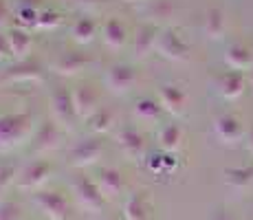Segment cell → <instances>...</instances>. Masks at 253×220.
<instances>
[{"mask_svg": "<svg viewBox=\"0 0 253 220\" xmlns=\"http://www.w3.org/2000/svg\"><path fill=\"white\" fill-rule=\"evenodd\" d=\"M7 38H9V46H11V53L18 62L27 60V53L31 51L33 46V36L31 31H24L20 27H11L7 29Z\"/></svg>", "mask_w": 253, "mask_h": 220, "instance_id": "obj_26", "label": "cell"}, {"mask_svg": "<svg viewBox=\"0 0 253 220\" xmlns=\"http://www.w3.org/2000/svg\"><path fill=\"white\" fill-rule=\"evenodd\" d=\"M159 31L161 29L154 27L152 22H141L137 29H134L132 36V53L137 60H145L150 53H154V44H157Z\"/></svg>", "mask_w": 253, "mask_h": 220, "instance_id": "obj_15", "label": "cell"}, {"mask_svg": "<svg viewBox=\"0 0 253 220\" xmlns=\"http://www.w3.org/2000/svg\"><path fill=\"white\" fill-rule=\"evenodd\" d=\"M101 40L108 48L113 51H119L128 44L130 36H128V29L126 24L119 20V18H106L104 24H101Z\"/></svg>", "mask_w": 253, "mask_h": 220, "instance_id": "obj_19", "label": "cell"}, {"mask_svg": "<svg viewBox=\"0 0 253 220\" xmlns=\"http://www.w3.org/2000/svg\"><path fill=\"white\" fill-rule=\"evenodd\" d=\"M124 220H152V205L145 192H134L124 200Z\"/></svg>", "mask_w": 253, "mask_h": 220, "instance_id": "obj_20", "label": "cell"}, {"mask_svg": "<svg viewBox=\"0 0 253 220\" xmlns=\"http://www.w3.org/2000/svg\"><path fill=\"white\" fill-rule=\"evenodd\" d=\"M203 31L209 40H222L227 33V16L220 7H209L203 22Z\"/></svg>", "mask_w": 253, "mask_h": 220, "instance_id": "obj_23", "label": "cell"}, {"mask_svg": "<svg viewBox=\"0 0 253 220\" xmlns=\"http://www.w3.org/2000/svg\"><path fill=\"white\" fill-rule=\"evenodd\" d=\"M183 139H185V130H183L181 124H176V121L161 126V130H159V134H157L159 148L168 154H176L183 145Z\"/></svg>", "mask_w": 253, "mask_h": 220, "instance_id": "obj_22", "label": "cell"}, {"mask_svg": "<svg viewBox=\"0 0 253 220\" xmlns=\"http://www.w3.org/2000/svg\"><path fill=\"white\" fill-rule=\"evenodd\" d=\"M62 134H64V130H62L53 119H46L38 126L36 134H33V139H31V145L36 152H42V154L53 152V150L60 148Z\"/></svg>", "mask_w": 253, "mask_h": 220, "instance_id": "obj_13", "label": "cell"}, {"mask_svg": "<svg viewBox=\"0 0 253 220\" xmlns=\"http://www.w3.org/2000/svg\"><path fill=\"white\" fill-rule=\"evenodd\" d=\"M159 104L163 106L165 112H169L172 117H183L187 112V90L181 84H161L157 92Z\"/></svg>", "mask_w": 253, "mask_h": 220, "instance_id": "obj_12", "label": "cell"}, {"mask_svg": "<svg viewBox=\"0 0 253 220\" xmlns=\"http://www.w3.org/2000/svg\"><path fill=\"white\" fill-rule=\"evenodd\" d=\"M207 220H236V218H233L229 212H225V209H216V212L209 214Z\"/></svg>", "mask_w": 253, "mask_h": 220, "instance_id": "obj_36", "label": "cell"}, {"mask_svg": "<svg viewBox=\"0 0 253 220\" xmlns=\"http://www.w3.org/2000/svg\"><path fill=\"white\" fill-rule=\"evenodd\" d=\"M18 174H20V170H18L16 165H11V163H0V192L9 189L11 185L16 187Z\"/></svg>", "mask_w": 253, "mask_h": 220, "instance_id": "obj_31", "label": "cell"}, {"mask_svg": "<svg viewBox=\"0 0 253 220\" xmlns=\"http://www.w3.org/2000/svg\"><path fill=\"white\" fill-rule=\"evenodd\" d=\"M245 141H247V145H249V150L253 152V126L249 130H247V136H245Z\"/></svg>", "mask_w": 253, "mask_h": 220, "instance_id": "obj_37", "label": "cell"}, {"mask_svg": "<svg viewBox=\"0 0 253 220\" xmlns=\"http://www.w3.org/2000/svg\"><path fill=\"white\" fill-rule=\"evenodd\" d=\"M97 36V22L90 16H82L71 24V40L80 46H86L95 40Z\"/></svg>", "mask_w": 253, "mask_h": 220, "instance_id": "obj_27", "label": "cell"}, {"mask_svg": "<svg viewBox=\"0 0 253 220\" xmlns=\"http://www.w3.org/2000/svg\"><path fill=\"white\" fill-rule=\"evenodd\" d=\"M71 92H73V104H75L80 121H88L101 108V90L95 84H90V82H84V84L71 88Z\"/></svg>", "mask_w": 253, "mask_h": 220, "instance_id": "obj_9", "label": "cell"}, {"mask_svg": "<svg viewBox=\"0 0 253 220\" xmlns=\"http://www.w3.org/2000/svg\"><path fill=\"white\" fill-rule=\"evenodd\" d=\"M115 143L121 154L130 161H145V139L143 134L130 124H124L115 130Z\"/></svg>", "mask_w": 253, "mask_h": 220, "instance_id": "obj_8", "label": "cell"}, {"mask_svg": "<svg viewBox=\"0 0 253 220\" xmlns=\"http://www.w3.org/2000/svg\"><path fill=\"white\" fill-rule=\"evenodd\" d=\"M225 183L233 189H245L253 183V165H238V168H227Z\"/></svg>", "mask_w": 253, "mask_h": 220, "instance_id": "obj_28", "label": "cell"}, {"mask_svg": "<svg viewBox=\"0 0 253 220\" xmlns=\"http://www.w3.org/2000/svg\"><path fill=\"white\" fill-rule=\"evenodd\" d=\"M90 64H92V60H90L88 53H84V51H66L55 60L53 71H55L60 77H77V75H82V73H84Z\"/></svg>", "mask_w": 253, "mask_h": 220, "instance_id": "obj_14", "label": "cell"}, {"mask_svg": "<svg viewBox=\"0 0 253 220\" xmlns=\"http://www.w3.org/2000/svg\"><path fill=\"white\" fill-rule=\"evenodd\" d=\"M213 134L218 136V141L225 145H238L245 141L247 130L242 126V121L231 112H220L213 117Z\"/></svg>", "mask_w": 253, "mask_h": 220, "instance_id": "obj_11", "label": "cell"}, {"mask_svg": "<svg viewBox=\"0 0 253 220\" xmlns=\"http://www.w3.org/2000/svg\"><path fill=\"white\" fill-rule=\"evenodd\" d=\"M225 64L231 68V71H251L253 68V51L247 44H240V42H233L227 46L225 51Z\"/></svg>", "mask_w": 253, "mask_h": 220, "instance_id": "obj_21", "label": "cell"}, {"mask_svg": "<svg viewBox=\"0 0 253 220\" xmlns=\"http://www.w3.org/2000/svg\"><path fill=\"white\" fill-rule=\"evenodd\" d=\"M13 20H16V27L24 29V31L38 29V20H40V9H38V7H16Z\"/></svg>", "mask_w": 253, "mask_h": 220, "instance_id": "obj_29", "label": "cell"}, {"mask_svg": "<svg viewBox=\"0 0 253 220\" xmlns=\"http://www.w3.org/2000/svg\"><path fill=\"white\" fill-rule=\"evenodd\" d=\"M104 156V141L101 136H86V139L77 141L69 150V163L73 168H92L99 163Z\"/></svg>", "mask_w": 253, "mask_h": 220, "instance_id": "obj_7", "label": "cell"}, {"mask_svg": "<svg viewBox=\"0 0 253 220\" xmlns=\"http://www.w3.org/2000/svg\"><path fill=\"white\" fill-rule=\"evenodd\" d=\"M106 220H115V218H106Z\"/></svg>", "mask_w": 253, "mask_h": 220, "instance_id": "obj_40", "label": "cell"}, {"mask_svg": "<svg viewBox=\"0 0 253 220\" xmlns=\"http://www.w3.org/2000/svg\"><path fill=\"white\" fill-rule=\"evenodd\" d=\"M88 130L92 132V136H101V134H108L110 130L117 128V112L115 108H108V106H101L95 115L86 121Z\"/></svg>", "mask_w": 253, "mask_h": 220, "instance_id": "obj_24", "label": "cell"}, {"mask_svg": "<svg viewBox=\"0 0 253 220\" xmlns=\"http://www.w3.org/2000/svg\"><path fill=\"white\" fill-rule=\"evenodd\" d=\"M9 60H13V53L11 46H9L7 31H0V62H9Z\"/></svg>", "mask_w": 253, "mask_h": 220, "instance_id": "obj_34", "label": "cell"}, {"mask_svg": "<svg viewBox=\"0 0 253 220\" xmlns=\"http://www.w3.org/2000/svg\"><path fill=\"white\" fill-rule=\"evenodd\" d=\"M163 106L159 104V99L154 97H141V99L134 101L132 106V115L134 119L141 121V124H152V121H159L163 115Z\"/></svg>", "mask_w": 253, "mask_h": 220, "instance_id": "obj_25", "label": "cell"}, {"mask_svg": "<svg viewBox=\"0 0 253 220\" xmlns=\"http://www.w3.org/2000/svg\"><path fill=\"white\" fill-rule=\"evenodd\" d=\"M36 130V117L29 110L0 115V152H11V150L22 148L27 141L33 139Z\"/></svg>", "mask_w": 253, "mask_h": 220, "instance_id": "obj_1", "label": "cell"}, {"mask_svg": "<svg viewBox=\"0 0 253 220\" xmlns=\"http://www.w3.org/2000/svg\"><path fill=\"white\" fill-rule=\"evenodd\" d=\"M33 205L38 212L48 220H66L69 218V200L62 192H53V189H42V192L33 194Z\"/></svg>", "mask_w": 253, "mask_h": 220, "instance_id": "obj_10", "label": "cell"}, {"mask_svg": "<svg viewBox=\"0 0 253 220\" xmlns=\"http://www.w3.org/2000/svg\"><path fill=\"white\" fill-rule=\"evenodd\" d=\"M62 22H64V18L57 9H40V20H38L40 31H55Z\"/></svg>", "mask_w": 253, "mask_h": 220, "instance_id": "obj_30", "label": "cell"}, {"mask_svg": "<svg viewBox=\"0 0 253 220\" xmlns=\"http://www.w3.org/2000/svg\"><path fill=\"white\" fill-rule=\"evenodd\" d=\"M216 88H218V95H220L222 99L236 101L245 95L247 77H245V73H240V71H227L218 77Z\"/></svg>", "mask_w": 253, "mask_h": 220, "instance_id": "obj_16", "label": "cell"}, {"mask_svg": "<svg viewBox=\"0 0 253 220\" xmlns=\"http://www.w3.org/2000/svg\"><path fill=\"white\" fill-rule=\"evenodd\" d=\"M176 168H178V159H176V154H168V152H163V172H165V174L176 172Z\"/></svg>", "mask_w": 253, "mask_h": 220, "instance_id": "obj_35", "label": "cell"}, {"mask_svg": "<svg viewBox=\"0 0 253 220\" xmlns=\"http://www.w3.org/2000/svg\"><path fill=\"white\" fill-rule=\"evenodd\" d=\"M77 4H99V2H104V0H75Z\"/></svg>", "mask_w": 253, "mask_h": 220, "instance_id": "obj_38", "label": "cell"}, {"mask_svg": "<svg viewBox=\"0 0 253 220\" xmlns=\"http://www.w3.org/2000/svg\"><path fill=\"white\" fill-rule=\"evenodd\" d=\"M145 168L150 170L152 174L157 176H163V154H150L148 159H145Z\"/></svg>", "mask_w": 253, "mask_h": 220, "instance_id": "obj_33", "label": "cell"}, {"mask_svg": "<svg viewBox=\"0 0 253 220\" xmlns=\"http://www.w3.org/2000/svg\"><path fill=\"white\" fill-rule=\"evenodd\" d=\"M53 176V163L46 159H38L29 163L24 170H20L16 180V189L20 192H42V187Z\"/></svg>", "mask_w": 253, "mask_h": 220, "instance_id": "obj_6", "label": "cell"}, {"mask_svg": "<svg viewBox=\"0 0 253 220\" xmlns=\"http://www.w3.org/2000/svg\"><path fill=\"white\" fill-rule=\"evenodd\" d=\"M71 194H73V198H75L77 207L88 214L101 212L106 205V196L101 194L99 185L92 178H88V176H75V178L71 180Z\"/></svg>", "mask_w": 253, "mask_h": 220, "instance_id": "obj_2", "label": "cell"}, {"mask_svg": "<svg viewBox=\"0 0 253 220\" xmlns=\"http://www.w3.org/2000/svg\"><path fill=\"white\" fill-rule=\"evenodd\" d=\"M154 53L169 62H185L189 57V53H192V48L185 42V38L181 36L178 29L165 27L159 31L157 44H154Z\"/></svg>", "mask_w": 253, "mask_h": 220, "instance_id": "obj_4", "label": "cell"}, {"mask_svg": "<svg viewBox=\"0 0 253 220\" xmlns=\"http://www.w3.org/2000/svg\"><path fill=\"white\" fill-rule=\"evenodd\" d=\"M251 80H253V75H251Z\"/></svg>", "mask_w": 253, "mask_h": 220, "instance_id": "obj_41", "label": "cell"}, {"mask_svg": "<svg viewBox=\"0 0 253 220\" xmlns=\"http://www.w3.org/2000/svg\"><path fill=\"white\" fill-rule=\"evenodd\" d=\"M0 220H22V209L9 198L0 200Z\"/></svg>", "mask_w": 253, "mask_h": 220, "instance_id": "obj_32", "label": "cell"}, {"mask_svg": "<svg viewBox=\"0 0 253 220\" xmlns=\"http://www.w3.org/2000/svg\"><path fill=\"white\" fill-rule=\"evenodd\" d=\"M139 82V71L128 62H115L104 73V88L113 95H128Z\"/></svg>", "mask_w": 253, "mask_h": 220, "instance_id": "obj_3", "label": "cell"}, {"mask_svg": "<svg viewBox=\"0 0 253 220\" xmlns=\"http://www.w3.org/2000/svg\"><path fill=\"white\" fill-rule=\"evenodd\" d=\"M95 183L99 185L101 194L108 198H117L126 192V180H124V174L119 172L117 168H101L99 174H97Z\"/></svg>", "mask_w": 253, "mask_h": 220, "instance_id": "obj_17", "label": "cell"}, {"mask_svg": "<svg viewBox=\"0 0 253 220\" xmlns=\"http://www.w3.org/2000/svg\"><path fill=\"white\" fill-rule=\"evenodd\" d=\"M51 119L60 126L62 130H73L80 121L77 117V110H75V104H73V92L71 88H55L51 92Z\"/></svg>", "mask_w": 253, "mask_h": 220, "instance_id": "obj_5", "label": "cell"}, {"mask_svg": "<svg viewBox=\"0 0 253 220\" xmlns=\"http://www.w3.org/2000/svg\"><path fill=\"white\" fill-rule=\"evenodd\" d=\"M4 80L9 82H22V84H38V82H42V75H44V71H42L40 64H36V62L31 60H20L16 62L9 71L2 73Z\"/></svg>", "mask_w": 253, "mask_h": 220, "instance_id": "obj_18", "label": "cell"}, {"mask_svg": "<svg viewBox=\"0 0 253 220\" xmlns=\"http://www.w3.org/2000/svg\"><path fill=\"white\" fill-rule=\"evenodd\" d=\"M124 2H128V4H137V2H148V0H124Z\"/></svg>", "mask_w": 253, "mask_h": 220, "instance_id": "obj_39", "label": "cell"}]
</instances>
